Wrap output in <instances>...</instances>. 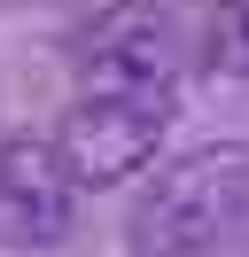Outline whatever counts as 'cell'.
Segmentation results:
<instances>
[{
  "label": "cell",
  "mask_w": 249,
  "mask_h": 257,
  "mask_svg": "<svg viewBox=\"0 0 249 257\" xmlns=\"http://www.w3.org/2000/svg\"><path fill=\"white\" fill-rule=\"evenodd\" d=\"M78 86H101V94H179V32H171V16L148 8V0H125V8L93 16L86 39H78Z\"/></svg>",
  "instance_id": "3"
},
{
  "label": "cell",
  "mask_w": 249,
  "mask_h": 257,
  "mask_svg": "<svg viewBox=\"0 0 249 257\" xmlns=\"http://www.w3.org/2000/svg\"><path fill=\"white\" fill-rule=\"evenodd\" d=\"M202 63L218 78H241L249 86V0H218L210 24H202Z\"/></svg>",
  "instance_id": "5"
},
{
  "label": "cell",
  "mask_w": 249,
  "mask_h": 257,
  "mask_svg": "<svg viewBox=\"0 0 249 257\" xmlns=\"http://www.w3.org/2000/svg\"><path fill=\"white\" fill-rule=\"evenodd\" d=\"M249 226V148H187L156 164L133 195V249L140 257H210Z\"/></svg>",
  "instance_id": "1"
},
{
  "label": "cell",
  "mask_w": 249,
  "mask_h": 257,
  "mask_svg": "<svg viewBox=\"0 0 249 257\" xmlns=\"http://www.w3.org/2000/svg\"><path fill=\"white\" fill-rule=\"evenodd\" d=\"M78 179L47 133H16L0 141V234L16 241H62L78 218Z\"/></svg>",
  "instance_id": "4"
},
{
  "label": "cell",
  "mask_w": 249,
  "mask_h": 257,
  "mask_svg": "<svg viewBox=\"0 0 249 257\" xmlns=\"http://www.w3.org/2000/svg\"><path fill=\"white\" fill-rule=\"evenodd\" d=\"M171 109H179V94H101V86H78L55 148H62L78 187H117V179H140L156 164V148L171 133Z\"/></svg>",
  "instance_id": "2"
}]
</instances>
